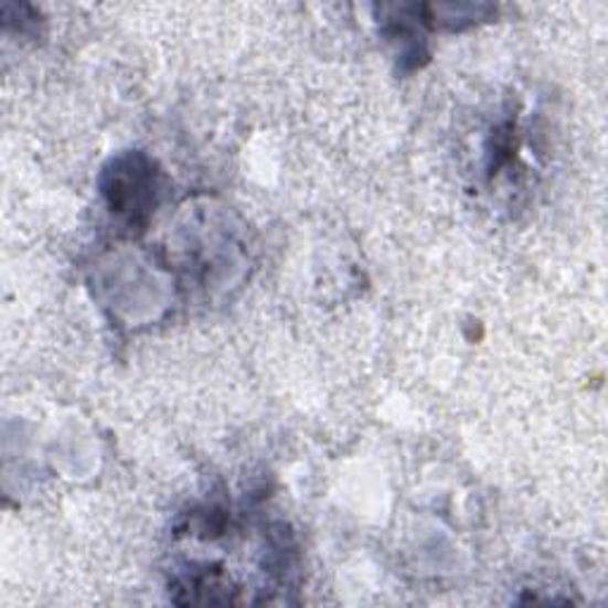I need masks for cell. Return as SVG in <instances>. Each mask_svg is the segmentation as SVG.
Segmentation results:
<instances>
[{
  "label": "cell",
  "mask_w": 608,
  "mask_h": 608,
  "mask_svg": "<svg viewBox=\"0 0 608 608\" xmlns=\"http://www.w3.org/2000/svg\"><path fill=\"white\" fill-rule=\"evenodd\" d=\"M115 212H140L150 202V179L138 169H121L113 174L107 191Z\"/></svg>",
  "instance_id": "1"
}]
</instances>
